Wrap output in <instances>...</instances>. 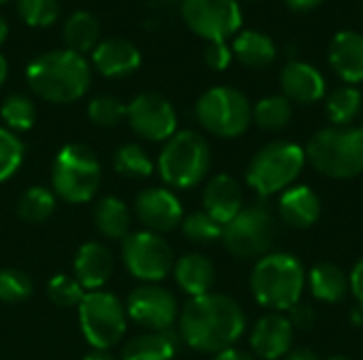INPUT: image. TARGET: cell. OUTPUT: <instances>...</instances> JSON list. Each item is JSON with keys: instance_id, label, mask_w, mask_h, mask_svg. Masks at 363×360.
<instances>
[{"instance_id": "6da1fadb", "label": "cell", "mask_w": 363, "mask_h": 360, "mask_svg": "<svg viewBox=\"0 0 363 360\" xmlns=\"http://www.w3.org/2000/svg\"><path fill=\"white\" fill-rule=\"evenodd\" d=\"M245 329L247 318L242 308L221 293L191 297L179 314L181 339L204 354H219L234 348Z\"/></svg>"}, {"instance_id": "7a4b0ae2", "label": "cell", "mask_w": 363, "mask_h": 360, "mask_svg": "<svg viewBox=\"0 0 363 360\" xmlns=\"http://www.w3.org/2000/svg\"><path fill=\"white\" fill-rule=\"evenodd\" d=\"M30 89L53 104H70L89 89V66L81 53L55 49L40 53L26 68Z\"/></svg>"}, {"instance_id": "3957f363", "label": "cell", "mask_w": 363, "mask_h": 360, "mask_svg": "<svg viewBox=\"0 0 363 360\" xmlns=\"http://www.w3.org/2000/svg\"><path fill=\"white\" fill-rule=\"evenodd\" d=\"M306 286V272L298 257L289 252H268L257 259L251 272V293L255 301L272 312H289Z\"/></svg>"}, {"instance_id": "277c9868", "label": "cell", "mask_w": 363, "mask_h": 360, "mask_svg": "<svg viewBox=\"0 0 363 360\" xmlns=\"http://www.w3.org/2000/svg\"><path fill=\"white\" fill-rule=\"evenodd\" d=\"M306 163L321 176L349 180L363 172V132L359 127H325L317 132L306 149Z\"/></svg>"}, {"instance_id": "5b68a950", "label": "cell", "mask_w": 363, "mask_h": 360, "mask_svg": "<svg viewBox=\"0 0 363 360\" xmlns=\"http://www.w3.org/2000/svg\"><path fill=\"white\" fill-rule=\"evenodd\" d=\"M304 166L306 153L300 144L277 140L253 155L247 168V182L262 199H266L294 187Z\"/></svg>"}, {"instance_id": "8992f818", "label": "cell", "mask_w": 363, "mask_h": 360, "mask_svg": "<svg viewBox=\"0 0 363 360\" xmlns=\"http://www.w3.org/2000/svg\"><path fill=\"white\" fill-rule=\"evenodd\" d=\"M157 170L162 180L172 189H191L200 185L211 170V146L206 138L194 129L177 132L166 140Z\"/></svg>"}, {"instance_id": "52a82bcc", "label": "cell", "mask_w": 363, "mask_h": 360, "mask_svg": "<svg viewBox=\"0 0 363 360\" xmlns=\"http://www.w3.org/2000/svg\"><path fill=\"white\" fill-rule=\"evenodd\" d=\"M102 168L96 153L85 144H66L51 166V187L68 204H85L100 189Z\"/></svg>"}, {"instance_id": "ba28073f", "label": "cell", "mask_w": 363, "mask_h": 360, "mask_svg": "<svg viewBox=\"0 0 363 360\" xmlns=\"http://www.w3.org/2000/svg\"><path fill=\"white\" fill-rule=\"evenodd\" d=\"M277 240V216L266 199L242 206V210L223 225L221 242L236 259H262Z\"/></svg>"}, {"instance_id": "9c48e42d", "label": "cell", "mask_w": 363, "mask_h": 360, "mask_svg": "<svg viewBox=\"0 0 363 360\" xmlns=\"http://www.w3.org/2000/svg\"><path fill=\"white\" fill-rule=\"evenodd\" d=\"M196 117L208 134L232 140L249 129L253 121V108L242 91L219 85L200 95L196 104Z\"/></svg>"}, {"instance_id": "30bf717a", "label": "cell", "mask_w": 363, "mask_h": 360, "mask_svg": "<svg viewBox=\"0 0 363 360\" xmlns=\"http://www.w3.org/2000/svg\"><path fill=\"white\" fill-rule=\"evenodd\" d=\"M79 325L94 350L117 346L128 327L125 306L108 291H89L79 303Z\"/></svg>"}, {"instance_id": "8fae6325", "label": "cell", "mask_w": 363, "mask_h": 360, "mask_svg": "<svg viewBox=\"0 0 363 360\" xmlns=\"http://www.w3.org/2000/svg\"><path fill=\"white\" fill-rule=\"evenodd\" d=\"M121 257L125 269L143 282H160L174 267L170 244L153 231H134L121 242Z\"/></svg>"}, {"instance_id": "7c38bea8", "label": "cell", "mask_w": 363, "mask_h": 360, "mask_svg": "<svg viewBox=\"0 0 363 360\" xmlns=\"http://www.w3.org/2000/svg\"><path fill=\"white\" fill-rule=\"evenodd\" d=\"M181 13L187 28L208 42H225L242 25L238 0H183Z\"/></svg>"}, {"instance_id": "4fadbf2b", "label": "cell", "mask_w": 363, "mask_h": 360, "mask_svg": "<svg viewBox=\"0 0 363 360\" xmlns=\"http://www.w3.org/2000/svg\"><path fill=\"white\" fill-rule=\"evenodd\" d=\"M130 127L145 140L166 142L177 134V112L160 93H140L125 106Z\"/></svg>"}, {"instance_id": "5bb4252c", "label": "cell", "mask_w": 363, "mask_h": 360, "mask_svg": "<svg viewBox=\"0 0 363 360\" xmlns=\"http://www.w3.org/2000/svg\"><path fill=\"white\" fill-rule=\"evenodd\" d=\"M125 312L130 320L147 331H170L179 318L174 295L155 284L134 289L128 297Z\"/></svg>"}, {"instance_id": "9a60e30c", "label": "cell", "mask_w": 363, "mask_h": 360, "mask_svg": "<svg viewBox=\"0 0 363 360\" xmlns=\"http://www.w3.org/2000/svg\"><path fill=\"white\" fill-rule=\"evenodd\" d=\"M134 212L143 227L153 233L174 231L185 219L179 197L164 187H149L140 191L134 202Z\"/></svg>"}, {"instance_id": "2e32d148", "label": "cell", "mask_w": 363, "mask_h": 360, "mask_svg": "<svg viewBox=\"0 0 363 360\" xmlns=\"http://www.w3.org/2000/svg\"><path fill=\"white\" fill-rule=\"evenodd\" d=\"M294 333L296 329L291 327L289 318L279 312H272L257 320V325L251 331L249 344L257 359L279 360L289 354Z\"/></svg>"}, {"instance_id": "e0dca14e", "label": "cell", "mask_w": 363, "mask_h": 360, "mask_svg": "<svg viewBox=\"0 0 363 360\" xmlns=\"http://www.w3.org/2000/svg\"><path fill=\"white\" fill-rule=\"evenodd\" d=\"M281 89L291 104H315L325 95V79L308 62L291 59L281 70Z\"/></svg>"}, {"instance_id": "ac0fdd59", "label": "cell", "mask_w": 363, "mask_h": 360, "mask_svg": "<svg viewBox=\"0 0 363 360\" xmlns=\"http://www.w3.org/2000/svg\"><path fill=\"white\" fill-rule=\"evenodd\" d=\"M328 59L332 70L347 85L363 83V34L355 30H340L334 34L328 49Z\"/></svg>"}, {"instance_id": "d6986e66", "label": "cell", "mask_w": 363, "mask_h": 360, "mask_svg": "<svg viewBox=\"0 0 363 360\" xmlns=\"http://www.w3.org/2000/svg\"><path fill=\"white\" fill-rule=\"evenodd\" d=\"M204 212L213 216L219 225H228L240 210H242V187L230 174L213 176L202 195Z\"/></svg>"}, {"instance_id": "ffe728a7", "label": "cell", "mask_w": 363, "mask_h": 360, "mask_svg": "<svg viewBox=\"0 0 363 360\" xmlns=\"http://www.w3.org/2000/svg\"><path fill=\"white\" fill-rule=\"evenodd\" d=\"M113 267H115L113 255L100 242H85L77 250L74 263H72L74 280L85 291H98V289H102L108 282V278L113 274Z\"/></svg>"}, {"instance_id": "44dd1931", "label": "cell", "mask_w": 363, "mask_h": 360, "mask_svg": "<svg viewBox=\"0 0 363 360\" xmlns=\"http://www.w3.org/2000/svg\"><path fill=\"white\" fill-rule=\"evenodd\" d=\"M279 214L287 227L311 229L321 216V199L308 185H294L281 193Z\"/></svg>"}, {"instance_id": "7402d4cb", "label": "cell", "mask_w": 363, "mask_h": 360, "mask_svg": "<svg viewBox=\"0 0 363 360\" xmlns=\"http://www.w3.org/2000/svg\"><path fill=\"white\" fill-rule=\"evenodd\" d=\"M94 66L108 79L128 76L140 66V51L125 38H106L94 49Z\"/></svg>"}, {"instance_id": "603a6c76", "label": "cell", "mask_w": 363, "mask_h": 360, "mask_svg": "<svg viewBox=\"0 0 363 360\" xmlns=\"http://www.w3.org/2000/svg\"><path fill=\"white\" fill-rule=\"evenodd\" d=\"M172 269H174V280H177L179 289L183 293H187L189 297H200V295L211 293V289L215 286V280H217L213 261L198 252H189V255L181 257Z\"/></svg>"}, {"instance_id": "cb8c5ba5", "label": "cell", "mask_w": 363, "mask_h": 360, "mask_svg": "<svg viewBox=\"0 0 363 360\" xmlns=\"http://www.w3.org/2000/svg\"><path fill=\"white\" fill-rule=\"evenodd\" d=\"M181 344V335L170 331H147L132 337L121 348V360H172Z\"/></svg>"}, {"instance_id": "d4e9b609", "label": "cell", "mask_w": 363, "mask_h": 360, "mask_svg": "<svg viewBox=\"0 0 363 360\" xmlns=\"http://www.w3.org/2000/svg\"><path fill=\"white\" fill-rule=\"evenodd\" d=\"M306 284L315 299L323 303H340L351 291L349 276L334 263H319L306 274Z\"/></svg>"}, {"instance_id": "484cf974", "label": "cell", "mask_w": 363, "mask_h": 360, "mask_svg": "<svg viewBox=\"0 0 363 360\" xmlns=\"http://www.w3.org/2000/svg\"><path fill=\"white\" fill-rule=\"evenodd\" d=\"M232 53H234V57L242 66L253 68V70H262V68H268V66L274 64V59H277V45L264 32L245 30V32H240L234 38Z\"/></svg>"}, {"instance_id": "4316f807", "label": "cell", "mask_w": 363, "mask_h": 360, "mask_svg": "<svg viewBox=\"0 0 363 360\" xmlns=\"http://www.w3.org/2000/svg\"><path fill=\"white\" fill-rule=\"evenodd\" d=\"M94 223H96V229L104 238L123 242L130 236L132 214L121 199L106 195V197L98 199V204L94 208Z\"/></svg>"}, {"instance_id": "83f0119b", "label": "cell", "mask_w": 363, "mask_h": 360, "mask_svg": "<svg viewBox=\"0 0 363 360\" xmlns=\"http://www.w3.org/2000/svg\"><path fill=\"white\" fill-rule=\"evenodd\" d=\"M363 108L362 91L353 85H342L334 89L325 100V112L334 127H349Z\"/></svg>"}, {"instance_id": "f1b7e54d", "label": "cell", "mask_w": 363, "mask_h": 360, "mask_svg": "<svg viewBox=\"0 0 363 360\" xmlns=\"http://www.w3.org/2000/svg\"><path fill=\"white\" fill-rule=\"evenodd\" d=\"M100 38V23L98 19L87 13V11H77L68 17L64 23V40L70 51L74 53H85L96 49Z\"/></svg>"}, {"instance_id": "f546056e", "label": "cell", "mask_w": 363, "mask_h": 360, "mask_svg": "<svg viewBox=\"0 0 363 360\" xmlns=\"http://www.w3.org/2000/svg\"><path fill=\"white\" fill-rule=\"evenodd\" d=\"M55 212V193L47 187H30L17 202V214L23 223H45Z\"/></svg>"}, {"instance_id": "4dcf8cb0", "label": "cell", "mask_w": 363, "mask_h": 360, "mask_svg": "<svg viewBox=\"0 0 363 360\" xmlns=\"http://www.w3.org/2000/svg\"><path fill=\"white\" fill-rule=\"evenodd\" d=\"M294 104L285 95H268L253 106V121L266 132H279L289 125Z\"/></svg>"}, {"instance_id": "1f68e13d", "label": "cell", "mask_w": 363, "mask_h": 360, "mask_svg": "<svg viewBox=\"0 0 363 360\" xmlns=\"http://www.w3.org/2000/svg\"><path fill=\"white\" fill-rule=\"evenodd\" d=\"M0 117L6 125V129L15 132H28L36 121V108L34 102L23 93L9 95L0 106Z\"/></svg>"}, {"instance_id": "d6a6232c", "label": "cell", "mask_w": 363, "mask_h": 360, "mask_svg": "<svg viewBox=\"0 0 363 360\" xmlns=\"http://www.w3.org/2000/svg\"><path fill=\"white\" fill-rule=\"evenodd\" d=\"M117 174L125 178H147L153 172V161L147 155V151L138 144H123L115 151L113 157Z\"/></svg>"}, {"instance_id": "836d02e7", "label": "cell", "mask_w": 363, "mask_h": 360, "mask_svg": "<svg viewBox=\"0 0 363 360\" xmlns=\"http://www.w3.org/2000/svg\"><path fill=\"white\" fill-rule=\"evenodd\" d=\"M181 229L187 236V240H191L194 244H213L221 240L223 233V225H219L204 210L187 214L181 223Z\"/></svg>"}, {"instance_id": "e575fe53", "label": "cell", "mask_w": 363, "mask_h": 360, "mask_svg": "<svg viewBox=\"0 0 363 360\" xmlns=\"http://www.w3.org/2000/svg\"><path fill=\"white\" fill-rule=\"evenodd\" d=\"M47 297L57 308H79L85 297V289L66 274H57L47 282Z\"/></svg>"}, {"instance_id": "d590c367", "label": "cell", "mask_w": 363, "mask_h": 360, "mask_svg": "<svg viewBox=\"0 0 363 360\" xmlns=\"http://www.w3.org/2000/svg\"><path fill=\"white\" fill-rule=\"evenodd\" d=\"M32 278L21 269H0V301L2 303H21L32 295Z\"/></svg>"}, {"instance_id": "8d00e7d4", "label": "cell", "mask_w": 363, "mask_h": 360, "mask_svg": "<svg viewBox=\"0 0 363 360\" xmlns=\"http://www.w3.org/2000/svg\"><path fill=\"white\" fill-rule=\"evenodd\" d=\"M23 161V142L6 127H0V182L11 178Z\"/></svg>"}, {"instance_id": "74e56055", "label": "cell", "mask_w": 363, "mask_h": 360, "mask_svg": "<svg viewBox=\"0 0 363 360\" xmlns=\"http://www.w3.org/2000/svg\"><path fill=\"white\" fill-rule=\"evenodd\" d=\"M87 115L100 127H115L121 119H125V104L113 95H98L89 102Z\"/></svg>"}, {"instance_id": "f35d334b", "label": "cell", "mask_w": 363, "mask_h": 360, "mask_svg": "<svg viewBox=\"0 0 363 360\" xmlns=\"http://www.w3.org/2000/svg\"><path fill=\"white\" fill-rule=\"evenodd\" d=\"M17 11L28 25L45 28L60 15L57 0H17Z\"/></svg>"}, {"instance_id": "ab89813d", "label": "cell", "mask_w": 363, "mask_h": 360, "mask_svg": "<svg viewBox=\"0 0 363 360\" xmlns=\"http://www.w3.org/2000/svg\"><path fill=\"white\" fill-rule=\"evenodd\" d=\"M232 57H234V53L228 47V42L219 40V42H208L206 45L204 59H206L208 68H213V70H225L230 66Z\"/></svg>"}, {"instance_id": "60d3db41", "label": "cell", "mask_w": 363, "mask_h": 360, "mask_svg": "<svg viewBox=\"0 0 363 360\" xmlns=\"http://www.w3.org/2000/svg\"><path fill=\"white\" fill-rule=\"evenodd\" d=\"M287 318H289V323H291L294 329H298V331H308V329H313V325H315V320H317V314H315V310H313L308 303H296V306L287 312Z\"/></svg>"}, {"instance_id": "b9f144b4", "label": "cell", "mask_w": 363, "mask_h": 360, "mask_svg": "<svg viewBox=\"0 0 363 360\" xmlns=\"http://www.w3.org/2000/svg\"><path fill=\"white\" fill-rule=\"evenodd\" d=\"M349 282H351V293L357 299V303L363 308V257L353 265L351 274H349Z\"/></svg>"}, {"instance_id": "7bdbcfd3", "label": "cell", "mask_w": 363, "mask_h": 360, "mask_svg": "<svg viewBox=\"0 0 363 360\" xmlns=\"http://www.w3.org/2000/svg\"><path fill=\"white\" fill-rule=\"evenodd\" d=\"M323 0H285V4L296 11V13H308L313 8H317Z\"/></svg>"}, {"instance_id": "ee69618b", "label": "cell", "mask_w": 363, "mask_h": 360, "mask_svg": "<svg viewBox=\"0 0 363 360\" xmlns=\"http://www.w3.org/2000/svg\"><path fill=\"white\" fill-rule=\"evenodd\" d=\"M213 360H257V359H255V356H251V354H247V352H242V350L230 348V350H225V352L215 354V359Z\"/></svg>"}, {"instance_id": "f6af8a7d", "label": "cell", "mask_w": 363, "mask_h": 360, "mask_svg": "<svg viewBox=\"0 0 363 360\" xmlns=\"http://www.w3.org/2000/svg\"><path fill=\"white\" fill-rule=\"evenodd\" d=\"M285 360H319V356L308 348H296V350H289Z\"/></svg>"}, {"instance_id": "bcb514c9", "label": "cell", "mask_w": 363, "mask_h": 360, "mask_svg": "<svg viewBox=\"0 0 363 360\" xmlns=\"http://www.w3.org/2000/svg\"><path fill=\"white\" fill-rule=\"evenodd\" d=\"M83 360H117L113 354H108L106 350H94L91 354H87Z\"/></svg>"}, {"instance_id": "7dc6e473", "label": "cell", "mask_w": 363, "mask_h": 360, "mask_svg": "<svg viewBox=\"0 0 363 360\" xmlns=\"http://www.w3.org/2000/svg\"><path fill=\"white\" fill-rule=\"evenodd\" d=\"M6 74H9V64H6V59H4V55L0 53V85L4 83V79H6Z\"/></svg>"}, {"instance_id": "c3c4849f", "label": "cell", "mask_w": 363, "mask_h": 360, "mask_svg": "<svg viewBox=\"0 0 363 360\" xmlns=\"http://www.w3.org/2000/svg\"><path fill=\"white\" fill-rule=\"evenodd\" d=\"M351 318H353V323H355V325H363V308L362 306H357V308L351 312Z\"/></svg>"}, {"instance_id": "681fc988", "label": "cell", "mask_w": 363, "mask_h": 360, "mask_svg": "<svg viewBox=\"0 0 363 360\" xmlns=\"http://www.w3.org/2000/svg\"><path fill=\"white\" fill-rule=\"evenodd\" d=\"M6 34H9V28H6V21L0 17V45L6 40Z\"/></svg>"}, {"instance_id": "f907efd6", "label": "cell", "mask_w": 363, "mask_h": 360, "mask_svg": "<svg viewBox=\"0 0 363 360\" xmlns=\"http://www.w3.org/2000/svg\"><path fill=\"white\" fill-rule=\"evenodd\" d=\"M325 360H351V359H347V356H330V359H325Z\"/></svg>"}, {"instance_id": "816d5d0a", "label": "cell", "mask_w": 363, "mask_h": 360, "mask_svg": "<svg viewBox=\"0 0 363 360\" xmlns=\"http://www.w3.org/2000/svg\"><path fill=\"white\" fill-rule=\"evenodd\" d=\"M357 127L363 132V110H362V115H359V125H357Z\"/></svg>"}, {"instance_id": "f5cc1de1", "label": "cell", "mask_w": 363, "mask_h": 360, "mask_svg": "<svg viewBox=\"0 0 363 360\" xmlns=\"http://www.w3.org/2000/svg\"><path fill=\"white\" fill-rule=\"evenodd\" d=\"M2 2H6V0H0V4H2Z\"/></svg>"}]
</instances>
